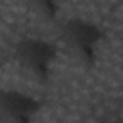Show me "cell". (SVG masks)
Here are the masks:
<instances>
[{
    "label": "cell",
    "mask_w": 123,
    "mask_h": 123,
    "mask_svg": "<svg viewBox=\"0 0 123 123\" xmlns=\"http://www.w3.org/2000/svg\"><path fill=\"white\" fill-rule=\"evenodd\" d=\"M13 58L33 81L38 85H48L58 60V46L38 37H27L13 46Z\"/></svg>",
    "instance_id": "obj_2"
},
{
    "label": "cell",
    "mask_w": 123,
    "mask_h": 123,
    "mask_svg": "<svg viewBox=\"0 0 123 123\" xmlns=\"http://www.w3.org/2000/svg\"><path fill=\"white\" fill-rule=\"evenodd\" d=\"M25 2L42 19L54 21V19H58V15H60V12H62V8L67 0H25Z\"/></svg>",
    "instance_id": "obj_4"
},
{
    "label": "cell",
    "mask_w": 123,
    "mask_h": 123,
    "mask_svg": "<svg viewBox=\"0 0 123 123\" xmlns=\"http://www.w3.org/2000/svg\"><path fill=\"white\" fill-rule=\"evenodd\" d=\"M104 123H123V119H110V121H104Z\"/></svg>",
    "instance_id": "obj_5"
},
{
    "label": "cell",
    "mask_w": 123,
    "mask_h": 123,
    "mask_svg": "<svg viewBox=\"0 0 123 123\" xmlns=\"http://www.w3.org/2000/svg\"><path fill=\"white\" fill-rule=\"evenodd\" d=\"M104 29L83 17H69L60 23V40L65 50L86 69L94 67L98 62L100 44L104 42Z\"/></svg>",
    "instance_id": "obj_1"
},
{
    "label": "cell",
    "mask_w": 123,
    "mask_h": 123,
    "mask_svg": "<svg viewBox=\"0 0 123 123\" xmlns=\"http://www.w3.org/2000/svg\"><path fill=\"white\" fill-rule=\"evenodd\" d=\"M42 102L21 90L0 92V119L4 123H35Z\"/></svg>",
    "instance_id": "obj_3"
}]
</instances>
